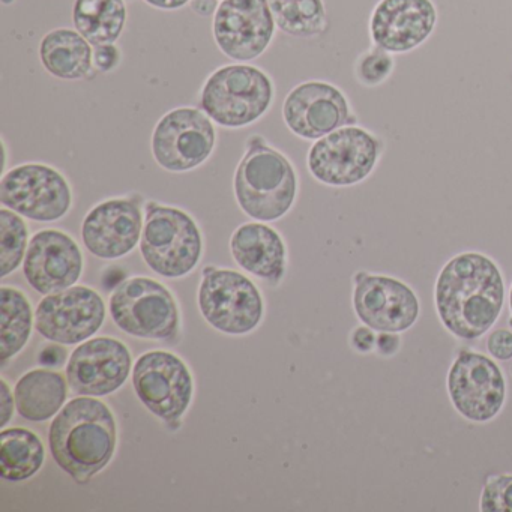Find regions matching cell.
Returning a JSON list of instances; mask_svg holds the SVG:
<instances>
[{
	"instance_id": "60d3db41",
	"label": "cell",
	"mask_w": 512,
	"mask_h": 512,
	"mask_svg": "<svg viewBox=\"0 0 512 512\" xmlns=\"http://www.w3.org/2000/svg\"><path fill=\"white\" fill-rule=\"evenodd\" d=\"M509 325L512 326V316H511V319H509Z\"/></svg>"
},
{
	"instance_id": "30bf717a",
	"label": "cell",
	"mask_w": 512,
	"mask_h": 512,
	"mask_svg": "<svg viewBox=\"0 0 512 512\" xmlns=\"http://www.w3.org/2000/svg\"><path fill=\"white\" fill-rule=\"evenodd\" d=\"M217 130L203 110L178 107L155 125L151 149L155 163L172 173H185L205 164L214 154Z\"/></svg>"
},
{
	"instance_id": "d6986e66",
	"label": "cell",
	"mask_w": 512,
	"mask_h": 512,
	"mask_svg": "<svg viewBox=\"0 0 512 512\" xmlns=\"http://www.w3.org/2000/svg\"><path fill=\"white\" fill-rule=\"evenodd\" d=\"M83 265L82 250L70 235L46 229L29 241L23 274L32 289L52 295L73 287L82 277Z\"/></svg>"
},
{
	"instance_id": "5b68a950",
	"label": "cell",
	"mask_w": 512,
	"mask_h": 512,
	"mask_svg": "<svg viewBox=\"0 0 512 512\" xmlns=\"http://www.w3.org/2000/svg\"><path fill=\"white\" fill-rule=\"evenodd\" d=\"M140 253L155 274L172 280L182 278L191 274L202 259V233L187 212L149 202Z\"/></svg>"
},
{
	"instance_id": "277c9868",
	"label": "cell",
	"mask_w": 512,
	"mask_h": 512,
	"mask_svg": "<svg viewBox=\"0 0 512 512\" xmlns=\"http://www.w3.org/2000/svg\"><path fill=\"white\" fill-rule=\"evenodd\" d=\"M274 83L265 71L251 65H226L211 74L200 92V107L223 128L250 127L268 113Z\"/></svg>"
},
{
	"instance_id": "8992f818",
	"label": "cell",
	"mask_w": 512,
	"mask_h": 512,
	"mask_svg": "<svg viewBox=\"0 0 512 512\" xmlns=\"http://www.w3.org/2000/svg\"><path fill=\"white\" fill-rule=\"evenodd\" d=\"M110 314L119 329L137 338L178 337L179 310L166 286L146 277L124 281L110 298Z\"/></svg>"
},
{
	"instance_id": "83f0119b",
	"label": "cell",
	"mask_w": 512,
	"mask_h": 512,
	"mask_svg": "<svg viewBox=\"0 0 512 512\" xmlns=\"http://www.w3.org/2000/svg\"><path fill=\"white\" fill-rule=\"evenodd\" d=\"M29 247V230L22 215L11 209L0 211V268L2 278L8 277L25 262Z\"/></svg>"
},
{
	"instance_id": "484cf974",
	"label": "cell",
	"mask_w": 512,
	"mask_h": 512,
	"mask_svg": "<svg viewBox=\"0 0 512 512\" xmlns=\"http://www.w3.org/2000/svg\"><path fill=\"white\" fill-rule=\"evenodd\" d=\"M0 293V359L7 364L28 343L34 316L28 298L20 290L4 286Z\"/></svg>"
},
{
	"instance_id": "ffe728a7",
	"label": "cell",
	"mask_w": 512,
	"mask_h": 512,
	"mask_svg": "<svg viewBox=\"0 0 512 512\" xmlns=\"http://www.w3.org/2000/svg\"><path fill=\"white\" fill-rule=\"evenodd\" d=\"M436 23L433 0H380L371 13V40L386 52L407 53L431 37Z\"/></svg>"
},
{
	"instance_id": "e0dca14e",
	"label": "cell",
	"mask_w": 512,
	"mask_h": 512,
	"mask_svg": "<svg viewBox=\"0 0 512 512\" xmlns=\"http://www.w3.org/2000/svg\"><path fill=\"white\" fill-rule=\"evenodd\" d=\"M143 224L140 199L106 200L92 208L83 220V244L98 259H121L140 244Z\"/></svg>"
},
{
	"instance_id": "1f68e13d",
	"label": "cell",
	"mask_w": 512,
	"mask_h": 512,
	"mask_svg": "<svg viewBox=\"0 0 512 512\" xmlns=\"http://www.w3.org/2000/svg\"><path fill=\"white\" fill-rule=\"evenodd\" d=\"M121 64V50L116 44L94 47V68L100 73H110Z\"/></svg>"
},
{
	"instance_id": "4dcf8cb0",
	"label": "cell",
	"mask_w": 512,
	"mask_h": 512,
	"mask_svg": "<svg viewBox=\"0 0 512 512\" xmlns=\"http://www.w3.org/2000/svg\"><path fill=\"white\" fill-rule=\"evenodd\" d=\"M487 349L493 358L509 361L512 358V332L508 329L491 332L487 340Z\"/></svg>"
},
{
	"instance_id": "9a60e30c",
	"label": "cell",
	"mask_w": 512,
	"mask_h": 512,
	"mask_svg": "<svg viewBox=\"0 0 512 512\" xmlns=\"http://www.w3.org/2000/svg\"><path fill=\"white\" fill-rule=\"evenodd\" d=\"M283 119L287 128L304 140H319L358 122L346 95L326 82L295 86L284 100Z\"/></svg>"
},
{
	"instance_id": "836d02e7",
	"label": "cell",
	"mask_w": 512,
	"mask_h": 512,
	"mask_svg": "<svg viewBox=\"0 0 512 512\" xmlns=\"http://www.w3.org/2000/svg\"><path fill=\"white\" fill-rule=\"evenodd\" d=\"M0 385H2V397H0V406H2V422H0V425L5 427V425L10 422V419L13 418L14 401L16 400H13V394H11L10 386H8V383L5 382V380H2Z\"/></svg>"
},
{
	"instance_id": "603a6c76",
	"label": "cell",
	"mask_w": 512,
	"mask_h": 512,
	"mask_svg": "<svg viewBox=\"0 0 512 512\" xmlns=\"http://www.w3.org/2000/svg\"><path fill=\"white\" fill-rule=\"evenodd\" d=\"M67 380L61 373L32 370L14 389L17 412L26 421L44 422L58 415L67 401Z\"/></svg>"
},
{
	"instance_id": "e575fe53",
	"label": "cell",
	"mask_w": 512,
	"mask_h": 512,
	"mask_svg": "<svg viewBox=\"0 0 512 512\" xmlns=\"http://www.w3.org/2000/svg\"><path fill=\"white\" fill-rule=\"evenodd\" d=\"M376 344L377 349H379L382 355H394L398 347H400V338L394 335V332H383V334L379 335V338H377Z\"/></svg>"
},
{
	"instance_id": "ac0fdd59",
	"label": "cell",
	"mask_w": 512,
	"mask_h": 512,
	"mask_svg": "<svg viewBox=\"0 0 512 512\" xmlns=\"http://www.w3.org/2000/svg\"><path fill=\"white\" fill-rule=\"evenodd\" d=\"M130 350L119 340L97 337L85 341L71 355L67 379L76 394L104 397L118 391L131 373Z\"/></svg>"
},
{
	"instance_id": "4fadbf2b",
	"label": "cell",
	"mask_w": 512,
	"mask_h": 512,
	"mask_svg": "<svg viewBox=\"0 0 512 512\" xmlns=\"http://www.w3.org/2000/svg\"><path fill=\"white\" fill-rule=\"evenodd\" d=\"M106 319V304L91 287L73 286L46 295L35 316L37 331L59 344L85 343L94 337Z\"/></svg>"
},
{
	"instance_id": "d6a6232c",
	"label": "cell",
	"mask_w": 512,
	"mask_h": 512,
	"mask_svg": "<svg viewBox=\"0 0 512 512\" xmlns=\"http://www.w3.org/2000/svg\"><path fill=\"white\" fill-rule=\"evenodd\" d=\"M376 343V337H374L373 331L368 326H361V328L353 332L352 344L359 352H370Z\"/></svg>"
},
{
	"instance_id": "2e32d148",
	"label": "cell",
	"mask_w": 512,
	"mask_h": 512,
	"mask_svg": "<svg viewBox=\"0 0 512 512\" xmlns=\"http://www.w3.org/2000/svg\"><path fill=\"white\" fill-rule=\"evenodd\" d=\"M353 307L368 328L403 332L419 317V301L412 289L397 278L359 272L355 277Z\"/></svg>"
},
{
	"instance_id": "b9f144b4",
	"label": "cell",
	"mask_w": 512,
	"mask_h": 512,
	"mask_svg": "<svg viewBox=\"0 0 512 512\" xmlns=\"http://www.w3.org/2000/svg\"><path fill=\"white\" fill-rule=\"evenodd\" d=\"M511 374H512V365H511Z\"/></svg>"
},
{
	"instance_id": "8fae6325",
	"label": "cell",
	"mask_w": 512,
	"mask_h": 512,
	"mask_svg": "<svg viewBox=\"0 0 512 512\" xmlns=\"http://www.w3.org/2000/svg\"><path fill=\"white\" fill-rule=\"evenodd\" d=\"M133 385L146 409L167 424L179 422L194 394L193 377L187 365L163 350L145 353L137 359Z\"/></svg>"
},
{
	"instance_id": "d590c367",
	"label": "cell",
	"mask_w": 512,
	"mask_h": 512,
	"mask_svg": "<svg viewBox=\"0 0 512 512\" xmlns=\"http://www.w3.org/2000/svg\"><path fill=\"white\" fill-rule=\"evenodd\" d=\"M149 7L161 11H176L187 7L191 4V0H143Z\"/></svg>"
},
{
	"instance_id": "cb8c5ba5",
	"label": "cell",
	"mask_w": 512,
	"mask_h": 512,
	"mask_svg": "<svg viewBox=\"0 0 512 512\" xmlns=\"http://www.w3.org/2000/svg\"><path fill=\"white\" fill-rule=\"evenodd\" d=\"M127 19L125 0H74V28L94 47L118 43Z\"/></svg>"
},
{
	"instance_id": "3957f363",
	"label": "cell",
	"mask_w": 512,
	"mask_h": 512,
	"mask_svg": "<svg viewBox=\"0 0 512 512\" xmlns=\"http://www.w3.org/2000/svg\"><path fill=\"white\" fill-rule=\"evenodd\" d=\"M245 148L233 181L236 202L253 220H281L289 214L298 194L295 169L262 136L250 137Z\"/></svg>"
},
{
	"instance_id": "7402d4cb",
	"label": "cell",
	"mask_w": 512,
	"mask_h": 512,
	"mask_svg": "<svg viewBox=\"0 0 512 512\" xmlns=\"http://www.w3.org/2000/svg\"><path fill=\"white\" fill-rule=\"evenodd\" d=\"M44 70L61 80H83L94 68V46L76 29H53L40 43Z\"/></svg>"
},
{
	"instance_id": "6da1fadb",
	"label": "cell",
	"mask_w": 512,
	"mask_h": 512,
	"mask_svg": "<svg viewBox=\"0 0 512 512\" xmlns=\"http://www.w3.org/2000/svg\"><path fill=\"white\" fill-rule=\"evenodd\" d=\"M437 313L460 340L482 337L499 319L505 302L502 272L490 257L463 253L449 260L436 281Z\"/></svg>"
},
{
	"instance_id": "4316f807",
	"label": "cell",
	"mask_w": 512,
	"mask_h": 512,
	"mask_svg": "<svg viewBox=\"0 0 512 512\" xmlns=\"http://www.w3.org/2000/svg\"><path fill=\"white\" fill-rule=\"evenodd\" d=\"M275 25L290 37H319L328 28L323 0H269Z\"/></svg>"
},
{
	"instance_id": "5bb4252c",
	"label": "cell",
	"mask_w": 512,
	"mask_h": 512,
	"mask_svg": "<svg viewBox=\"0 0 512 512\" xmlns=\"http://www.w3.org/2000/svg\"><path fill=\"white\" fill-rule=\"evenodd\" d=\"M455 409L473 422L491 421L505 404L506 382L496 362L481 353L461 352L448 373Z\"/></svg>"
},
{
	"instance_id": "7c38bea8",
	"label": "cell",
	"mask_w": 512,
	"mask_h": 512,
	"mask_svg": "<svg viewBox=\"0 0 512 512\" xmlns=\"http://www.w3.org/2000/svg\"><path fill=\"white\" fill-rule=\"evenodd\" d=\"M275 26L269 0H221L212 34L224 56L236 62H250L271 46Z\"/></svg>"
},
{
	"instance_id": "74e56055",
	"label": "cell",
	"mask_w": 512,
	"mask_h": 512,
	"mask_svg": "<svg viewBox=\"0 0 512 512\" xmlns=\"http://www.w3.org/2000/svg\"><path fill=\"white\" fill-rule=\"evenodd\" d=\"M56 349L58 347L56 346H49L46 347V349L41 352L40 355V362L44 365H62V362H64V359L58 358V356L53 355V353L56 352Z\"/></svg>"
},
{
	"instance_id": "44dd1931",
	"label": "cell",
	"mask_w": 512,
	"mask_h": 512,
	"mask_svg": "<svg viewBox=\"0 0 512 512\" xmlns=\"http://www.w3.org/2000/svg\"><path fill=\"white\" fill-rule=\"evenodd\" d=\"M233 259L248 274L278 284L286 272L287 251L277 230L263 223H247L230 239Z\"/></svg>"
},
{
	"instance_id": "f546056e",
	"label": "cell",
	"mask_w": 512,
	"mask_h": 512,
	"mask_svg": "<svg viewBox=\"0 0 512 512\" xmlns=\"http://www.w3.org/2000/svg\"><path fill=\"white\" fill-rule=\"evenodd\" d=\"M479 505L482 512H512V475L491 476Z\"/></svg>"
},
{
	"instance_id": "52a82bcc",
	"label": "cell",
	"mask_w": 512,
	"mask_h": 512,
	"mask_svg": "<svg viewBox=\"0 0 512 512\" xmlns=\"http://www.w3.org/2000/svg\"><path fill=\"white\" fill-rule=\"evenodd\" d=\"M382 149L379 137L347 125L316 140L308 152V170L316 181L329 187H350L371 175Z\"/></svg>"
},
{
	"instance_id": "ab89813d",
	"label": "cell",
	"mask_w": 512,
	"mask_h": 512,
	"mask_svg": "<svg viewBox=\"0 0 512 512\" xmlns=\"http://www.w3.org/2000/svg\"><path fill=\"white\" fill-rule=\"evenodd\" d=\"M509 302H511V313H512V286H511V293H509Z\"/></svg>"
},
{
	"instance_id": "d4e9b609",
	"label": "cell",
	"mask_w": 512,
	"mask_h": 512,
	"mask_svg": "<svg viewBox=\"0 0 512 512\" xmlns=\"http://www.w3.org/2000/svg\"><path fill=\"white\" fill-rule=\"evenodd\" d=\"M46 449L37 434L26 428H10L0 436V475L5 481L32 478L41 469Z\"/></svg>"
},
{
	"instance_id": "f1b7e54d",
	"label": "cell",
	"mask_w": 512,
	"mask_h": 512,
	"mask_svg": "<svg viewBox=\"0 0 512 512\" xmlns=\"http://www.w3.org/2000/svg\"><path fill=\"white\" fill-rule=\"evenodd\" d=\"M394 71V58L391 53L374 46L356 62V77L368 88L382 85Z\"/></svg>"
},
{
	"instance_id": "7a4b0ae2",
	"label": "cell",
	"mask_w": 512,
	"mask_h": 512,
	"mask_svg": "<svg viewBox=\"0 0 512 512\" xmlns=\"http://www.w3.org/2000/svg\"><path fill=\"white\" fill-rule=\"evenodd\" d=\"M116 440L118 428L112 410L88 395L62 407L50 425V452L77 482H88L110 463Z\"/></svg>"
},
{
	"instance_id": "8d00e7d4",
	"label": "cell",
	"mask_w": 512,
	"mask_h": 512,
	"mask_svg": "<svg viewBox=\"0 0 512 512\" xmlns=\"http://www.w3.org/2000/svg\"><path fill=\"white\" fill-rule=\"evenodd\" d=\"M218 0H191V10L200 17L215 16L218 8Z\"/></svg>"
},
{
	"instance_id": "9c48e42d",
	"label": "cell",
	"mask_w": 512,
	"mask_h": 512,
	"mask_svg": "<svg viewBox=\"0 0 512 512\" xmlns=\"http://www.w3.org/2000/svg\"><path fill=\"white\" fill-rule=\"evenodd\" d=\"M0 203L28 220L53 223L70 212L73 190L55 167L20 164L2 176Z\"/></svg>"
},
{
	"instance_id": "ba28073f",
	"label": "cell",
	"mask_w": 512,
	"mask_h": 512,
	"mask_svg": "<svg viewBox=\"0 0 512 512\" xmlns=\"http://www.w3.org/2000/svg\"><path fill=\"white\" fill-rule=\"evenodd\" d=\"M199 307L209 325L230 335L254 331L263 317L256 284L232 269L208 266L199 287Z\"/></svg>"
},
{
	"instance_id": "f35d334b",
	"label": "cell",
	"mask_w": 512,
	"mask_h": 512,
	"mask_svg": "<svg viewBox=\"0 0 512 512\" xmlns=\"http://www.w3.org/2000/svg\"><path fill=\"white\" fill-rule=\"evenodd\" d=\"M14 2H16V0H2V4L4 5H11L14 4Z\"/></svg>"
}]
</instances>
